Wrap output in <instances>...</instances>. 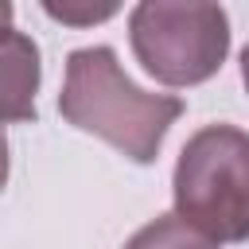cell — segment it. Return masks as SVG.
<instances>
[{
	"label": "cell",
	"mask_w": 249,
	"mask_h": 249,
	"mask_svg": "<svg viewBox=\"0 0 249 249\" xmlns=\"http://www.w3.org/2000/svg\"><path fill=\"white\" fill-rule=\"evenodd\" d=\"M58 113L66 124L101 136L132 163H152L163 148L167 128L183 117V97L136 86L124 74L117 51L97 43L66 54Z\"/></svg>",
	"instance_id": "cell-1"
},
{
	"label": "cell",
	"mask_w": 249,
	"mask_h": 249,
	"mask_svg": "<svg viewBox=\"0 0 249 249\" xmlns=\"http://www.w3.org/2000/svg\"><path fill=\"white\" fill-rule=\"evenodd\" d=\"M175 214L218 245L249 241V132L206 124L187 136L171 175Z\"/></svg>",
	"instance_id": "cell-2"
},
{
	"label": "cell",
	"mask_w": 249,
	"mask_h": 249,
	"mask_svg": "<svg viewBox=\"0 0 249 249\" xmlns=\"http://www.w3.org/2000/svg\"><path fill=\"white\" fill-rule=\"evenodd\" d=\"M35 89H39V47L19 27L4 31V117L12 124L35 121Z\"/></svg>",
	"instance_id": "cell-4"
},
{
	"label": "cell",
	"mask_w": 249,
	"mask_h": 249,
	"mask_svg": "<svg viewBox=\"0 0 249 249\" xmlns=\"http://www.w3.org/2000/svg\"><path fill=\"white\" fill-rule=\"evenodd\" d=\"M241 82H245V93H249V43L241 47Z\"/></svg>",
	"instance_id": "cell-7"
},
{
	"label": "cell",
	"mask_w": 249,
	"mask_h": 249,
	"mask_svg": "<svg viewBox=\"0 0 249 249\" xmlns=\"http://www.w3.org/2000/svg\"><path fill=\"white\" fill-rule=\"evenodd\" d=\"M128 43L156 82L171 89L202 86L230 54V16L222 4L144 0L128 12Z\"/></svg>",
	"instance_id": "cell-3"
},
{
	"label": "cell",
	"mask_w": 249,
	"mask_h": 249,
	"mask_svg": "<svg viewBox=\"0 0 249 249\" xmlns=\"http://www.w3.org/2000/svg\"><path fill=\"white\" fill-rule=\"evenodd\" d=\"M43 12L51 16V19H62V23H97V19H109V16H117V4H93V8H86V4H43Z\"/></svg>",
	"instance_id": "cell-6"
},
{
	"label": "cell",
	"mask_w": 249,
	"mask_h": 249,
	"mask_svg": "<svg viewBox=\"0 0 249 249\" xmlns=\"http://www.w3.org/2000/svg\"><path fill=\"white\" fill-rule=\"evenodd\" d=\"M124 249H218V241H210L202 230H195L179 214H160L148 226H140L124 241Z\"/></svg>",
	"instance_id": "cell-5"
}]
</instances>
